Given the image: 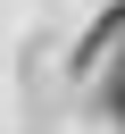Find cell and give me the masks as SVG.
I'll use <instances>...</instances> for the list:
<instances>
[{
  "label": "cell",
  "mask_w": 125,
  "mask_h": 134,
  "mask_svg": "<svg viewBox=\"0 0 125 134\" xmlns=\"http://www.w3.org/2000/svg\"><path fill=\"white\" fill-rule=\"evenodd\" d=\"M100 117H108V126H117V134H125V59H117V75H108V84H100Z\"/></svg>",
  "instance_id": "cell-2"
},
{
  "label": "cell",
  "mask_w": 125,
  "mask_h": 134,
  "mask_svg": "<svg viewBox=\"0 0 125 134\" xmlns=\"http://www.w3.org/2000/svg\"><path fill=\"white\" fill-rule=\"evenodd\" d=\"M117 42H125V0H108V8H100V17L83 25V42H75V75H83V67H100V59L117 50Z\"/></svg>",
  "instance_id": "cell-1"
}]
</instances>
